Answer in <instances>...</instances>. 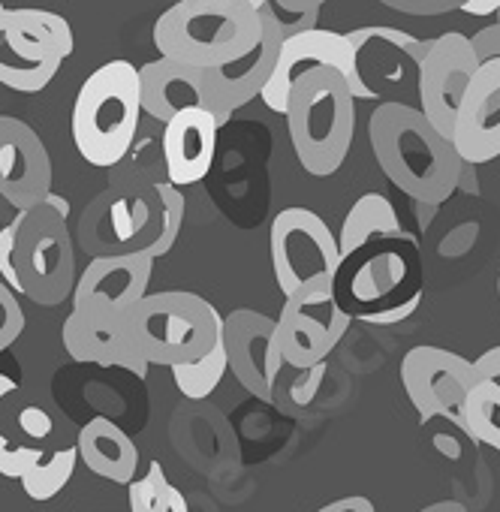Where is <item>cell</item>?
I'll use <instances>...</instances> for the list:
<instances>
[{
    "label": "cell",
    "mask_w": 500,
    "mask_h": 512,
    "mask_svg": "<svg viewBox=\"0 0 500 512\" xmlns=\"http://www.w3.org/2000/svg\"><path fill=\"white\" fill-rule=\"evenodd\" d=\"M368 139L383 175L422 205L446 202L461 181L464 160L422 109L389 100L368 118Z\"/></svg>",
    "instance_id": "1"
},
{
    "label": "cell",
    "mask_w": 500,
    "mask_h": 512,
    "mask_svg": "<svg viewBox=\"0 0 500 512\" xmlns=\"http://www.w3.org/2000/svg\"><path fill=\"white\" fill-rule=\"evenodd\" d=\"M151 37L163 58L214 70L263 40V13L247 0H178L154 22Z\"/></svg>",
    "instance_id": "2"
},
{
    "label": "cell",
    "mask_w": 500,
    "mask_h": 512,
    "mask_svg": "<svg viewBox=\"0 0 500 512\" xmlns=\"http://www.w3.org/2000/svg\"><path fill=\"white\" fill-rule=\"evenodd\" d=\"M142 79L130 61L97 67L73 103V142L82 160L97 169H115L136 145L142 127Z\"/></svg>",
    "instance_id": "3"
},
{
    "label": "cell",
    "mask_w": 500,
    "mask_h": 512,
    "mask_svg": "<svg viewBox=\"0 0 500 512\" xmlns=\"http://www.w3.org/2000/svg\"><path fill=\"white\" fill-rule=\"evenodd\" d=\"M284 118L308 175L329 178L344 166L356 136V97L338 70L317 67L305 73L290 94Z\"/></svg>",
    "instance_id": "4"
},
{
    "label": "cell",
    "mask_w": 500,
    "mask_h": 512,
    "mask_svg": "<svg viewBox=\"0 0 500 512\" xmlns=\"http://www.w3.org/2000/svg\"><path fill=\"white\" fill-rule=\"evenodd\" d=\"M404 238V235H401ZM392 238H377L341 260L335 293L341 308L371 326H392L407 320L422 302V278L416 253L389 247Z\"/></svg>",
    "instance_id": "5"
},
{
    "label": "cell",
    "mask_w": 500,
    "mask_h": 512,
    "mask_svg": "<svg viewBox=\"0 0 500 512\" xmlns=\"http://www.w3.org/2000/svg\"><path fill=\"white\" fill-rule=\"evenodd\" d=\"M127 329L151 365L175 368L202 359L223 338V317L196 293L166 290L145 296L127 314Z\"/></svg>",
    "instance_id": "6"
},
{
    "label": "cell",
    "mask_w": 500,
    "mask_h": 512,
    "mask_svg": "<svg viewBox=\"0 0 500 512\" xmlns=\"http://www.w3.org/2000/svg\"><path fill=\"white\" fill-rule=\"evenodd\" d=\"M73 49V28L64 16L37 7L0 10V85L4 88L19 94L49 88Z\"/></svg>",
    "instance_id": "7"
},
{
    "label": "cell",
    "mask_w": 500,
    "mask_h": 512,
    "mask_svg": "<svg viewBox=\"0 0 500 512\" xmlns=\"http://www.w3.org/2000/svg\"><path fill=\"white\" fill-rule=\"evenodd\" d=\"M67 217L52 199L19 211L16 272L25 296L46 308L73 299L79 281Z\"/></svg>",
    "instance_id": "8"
},
{
    "label": "cell",
    "mask_w": 500,
    "mask_h": 512,
    "mask_svg": "<svg viewBox=\"0 0 500 512\" xmlns=\"http://www.w3.org/2000/svg\"><path fill=\"white\" fill-rule=\"evenodd\" d=\"M269 253L284 299L305 284L335 278L341 266L338 235L311 208H284L272 220Z\"/></svg>",
    "instance_id": "9"
},
{
    "label": "cell",
    "mask_w": 500,
    "mask_h": 512,
    "mask_svg": "<svg viewBox=\"0 0 500 512\" xmlns=\"http://www.w3.org/2000/svg\"><path fill=\"white\" fill-rule=\"evenodd\" d=\"M353 317L341 308L335 293V278L305 284L287 296L278 317V344L290 368H314L329 359V353L347 335Z\"/></svg>",
    "instance_id": "10"
},
{
    "label": "cell",
    "mask_w": 500,
    "mask_h": 512,
    "mask_svg": "<svg viewBox=\"0 0 500 512\" xmlns=\"http://www.w3.org/2000/svg\"><path fill=\"white\" fill-rule=\"evenodd\" d=\"M317 67L338 70L347 79V85H350L356 100H377L374 91L362 82V73H359V64H356V52H353L347 34L314 28V31H302V34L284 40L275 76H272V82L266 85V91L260 97L266 103V109H272L275 115H287L290 94H293L296 82L305 73L317 70Z\"/></svg>",
    "instance_id": "11"
},
{
    "label": "cell",
    "mask_w": 500,
    "mask_h": 512,
    "mask_svg": "<svg viewBox=\"0 0 500 512\" xmlns=\"http://www.w3.org/2000/svg\"><path fill=\"white\" fill-rule=\"evenodd\" d=\"M479 67L482 64L473 52L470 37L449 31V34H440L437 40H431V49L416 70L419 109L446 139L455 136L458 106H461L464 91Z\"/></svg>",
    "instance_id": "12"
},
{
    "label": "cell",
    "mask_w": 500,
    "mask_h": 512,
    "mask_svg": "<svg viewBox=\"0 0 500 512\" xmlns=\"http://www.w3.org/2000/svg\"><path fill=\"white\" fill-rule=\"evenodd\" d=\"M401 383L422 422L434 416H452L461 422V407L476 383V374L473 362H467L464 356L422 344L407 350V356L401 359Z\"/></svg>",
    "instance_id": "13"
},
{
    "label": "cell",
    "mask_w": 500,
    "mask_h": 512,
    "mask_svg": "<svg viewBox=\"0 0 500 512\" xmlns=\"http://www.w3.org/2000/svg\"><path fill=\"white\" fill-rule=\"evenodd\" d=\"M223 344L235 380L254 398L272 404L287 368L278 344V320L250 308L232 311L223 317Z\"/></svg>",
    "instance_id": "14"
},
{
    "label": "cell",
    "mask_w": 500,
    "mask_h": 512,
    "mask_svg": "<svg viewBox=\"0 0 500 512\" xmlns=\"http://www.w3.org/2000/svg\"><path fill=\"white\" fill-rule=\"evenodd\" d=\"M154 260L148 253L94 256L73 290V311L97 320H127V314L148 296Z\"/></svg>",
    "instance_id": "15"
},
{
    "label": "cell",
    "mask_w": 500,
    "mask_h": 512,
    "mask_svg": "<svg viewBox=\"0 0 500 512\" xmlns=\"http://www.w3.org/2000/svg\"><path fill=\"white\" fill-rule=\"evenodd\" d=\"M49 193L52 160L40 133L13 115H0V196L25 211L46 202Z\"/></svg>",
    "instance_id": "16"
},
{
    "label": "cell",
    "mask_w": 500,
    "mask_h": 512,
    "mask_svg": "<svg viewBox=\"0 0 500 512\" xmlns=\"http://www.w3.org/2000/svg\"><path fill=\"white\" fill-rule=\"evenodd\" d=\"M139 79H142V109L148 118L166 124L169 118L187 109H208L220 127L226 124L220 115L208 70L160 55L157 61H148L139 67Z\"/></svg>",
    "instance_id": "17"
},
{
    "label": "cell",
    "mask_w": 500,
    "mask_h": 512,
    "mask_svg": "<svg viewBox=\"0 0 500 512\" xmlns=\"http://www.w3.org/2000/svg\"><path fill=\"white\" fill-rule=\"evenodd\" d=\"M260 13H263V40L250 49L244 58L226 64V67L208 70V79L214 85V97H217L223 121H229L232 112L244 109L247 103H254L257 97H263L266 85L275 76L281 46H284L287 37H284V31L278 25V16H275L272 4H266Z\"/></svg>",
    "instance_id": "18"
},
{
    "label": "cell",
    "mask_w": 500,
    "mask_h": 512,
    "mask_svg": "<svg viewBox=\"0 0 500 512\" xmlns=\"http://www.w3.org/2000/svg\"><path fill=\"white\" fill-rule=\"evenodd\" d=\"M452 142L470 166L500 157V58L482 64L470 79L458 106Z\"/></svg>",
    "instance_id": "19"
},
{
    "label": "cell",
    "mask_w": 500,
    "mask_h": 512,
    "mask_svg": "<svg viewBox=\"0 0 500 512\" xmlns=\"http://www.w3.org/2000/svg\"><path fill=\"white\" fill-rule=\"evenodd\" d=\"M217 133L220 124L208 109H187L169 118L160 133L166 181H172L175 187L199 184L214 166Z\"/></svg>",
    "instance_id": "20"
},
{
    "label": "cell",
    "mask_w": 500,
    "mask_h": 512,
    "mask_svg": "<svg viewBox=\"0 0 500 512\" xmlns=\"http://www.w3.org/2000/svg\"><path fill=\"white\" fill-rule=\"evenodd\" d=\"M64 350L85 365H100V368H121L127 374L145 377L151 362L139 353V347L130 338L127 320H97L82 311H70L64 320Z\"/></svg>",
    "instance_id": "21"
},
{
    "label": "cell",
    "mask_w": 500,
    "mask_h": 512,
    "mask_svg": "<svg viewBox=\"0 0 500 512\" xmlns=\"http://www.w3.org/2000/svg\"><path fill=\"white\" fill-rule=\"evenodd\" d=\"M76 446H79V458L88 464L91 473L118 485H130L136 479L139 449L130 440V434L118 428L112 419L94 416L88 425H82Z\"/></svg>",
    "instance_id": "22"
},
{
    "label": "cell",
    "mask_w": 500,
    "mask_h": 512,
    "mask_svg": "<svg viewBox=\"0 0 500 512\" xmlns=\"http://www.w3.org/2000/svg\"><path fill=\"white\" fill-rule=\"evenodd\" d=\"M401 235L404 229L398 223L395 205L383 193H365L353 202V208L347 211L341 223V232H338L341 260L377 238H401Z\"/></svg>",
    "instance_id": "23"
},
{
    "label": "cell",
    "mask_w": 500,
    "mask_h": 512,
    "mask_svg": "<svg viewBox=\"0 0 500 512\" xmlns=\"http://www.w3.org/2000/svg\"><path fill=\"white\" fill-rule=\"evenodd\" d=\"M461 428L500 452V383L497 380H476L461 407Z\"/></svg>",
    "instance_id": "24"
},
{
    "label": "cell",
    "mask_w": 500,
    "mask_h": 512,
    "mask_svg": "<svg viewBox=\"0 0 500 512\" xmlns=\"http://www.w3.org/2000/svg\"><path fill=\"white\" fill-rule=\"evenodd\" d=\"M169 371H172V380H175V386H178V392H181L184 398H190V401L208 398V395L220 386L223 374L229 371V356H226L223 338H220L202 359L175 365V368H169Z\"/></svg>",
    "instance_id": "25"
},
{
    "label": "cell",
    "mask_w": 500,
    "mask_h": 512,
    "mask_svg": "<svg viewBox=\"0 0 500 512\" xmlns=\"http://www.w3.org/2000/svg\"><path fill=\"white\" fill-rule=\"evenodd\" d=\"M130 512H190L184 494L166 479L160 461H151L148 473L127 485Z\"/></svg>",
    "instance_id": "26"
},
{
    "label": "cell",
    "mask_w": 500,
    "mask_h": 512,
    "mask_svg": "<svg viewBox=\"0 0 500 512\" xmlns=\"http://www.w3.org/2000/svg\"><path fill=\"white\" fill-rule=\"evenodd\" d=\"M76 461H79V446H67V449H58L52 455H43V461H37L22 476L25 494L34 497V500H52L73 479Z\"/></svg>",
    "instance_id": "27"
},
{
    "label": "cell",
    "mask_w": 500,
    "mask_h": 512,
    "mask_svg": "<svg viewBox=\"0 0 500 512\" xmlns=\"http://www.w3.org/2000/svg\"><path fill=\"white\" fill-rule=\"evenodd\" d=\"M157 190H160V199H163V232H160L157 244L148 250L151 260H160V256H166L175 247V241L181 235V226H184V211H187L181 187H175L172 181H157Z\"/></svg>",
    "instance_id": "28"
},
{
    "label": "cell",
    "mask_w": 500,
    "mask_h": 512,
    "mask_svg": "<svg viewBox=\"0 0 500 512\" xmlns=\"http://www.w3.org/2000/svg\"><path fill=\"white\" fill-rule=\"evenodd\" d=\"M16 392V380L0 374V401L7 395ZM37 461H43V449H34V446H19L13 440H7V434L0 431V473L10 476V479H22Z\"/></svg>",
    "instance_id": "29"
},
{
    "label": "cell",
    "mask_w": 500,
    "mask_h": 512,
    "mask_svg": "<svg viewBox=\"0 0 500 512\" xmlns=\"http://www.w3.org/2000/svg\"><path fill=\"white\" fill-rule=\"evenodd\" d=\"M25 332V311L19 293L0 281V353L10 350Z\"/></svg>",
    "instance_id": "30"
},
{
    "label": "cell",
    "mask_w": 500,
    "mask_h": 512,
    "mask_svg": "<svg viewBox=\"0 0 500 512\" xmlns=\"http://www.w3.org/2000/svg\"><path fill=\"white\" fill-rule=\"evenodd\" d=\"M296 380L290 386H284V398L290 401V407H308L314 401V395L320 392V383L326 377V362L314 365V368H293Z\"/></svg>",
    "instance_id": "31"
},
{
    "label": "cell",
    "mask_w": 500,
    "mask_h": 512,
    "mask_svg": "<svg viewBox=\"0 0 500 512\" xmlns=\"http://www.w3.org/2000/svg\"><path fill=\"white\" fill-rule=\"evenodd\" d=\"M16 238H19V211L4 229H0V281L13 287L19 296H25L19 272H16Z\"/></svg>",
    "instance_id": "32"
},
{
    "label": "cell",
    "mask_w": 500,
    "mask_h": 512,
    "mask_svg": "<svg viewBox=\"0 0 500 512\" xmlns=\"http://www.w3.org/2000/svg\"><path fill=\"white\" fill-rule=\"evenodd\" d=\"M380 4L401 16H446L461 10L464 0H380Z\"/></svg>",
    "instance_id": "33"
},
{
    "label": "cell",
    "mask_w": 500,
    "mask_h": 512,
    "mask_svg": "<svg viewBox=\"0 0 500 512\" xmlns=\"http://www.w3.org/2000/svg\"><path fill=\"white\" fill-rule=\"evenodd\" d=\"M497 16H500V13H497ZM470 43H473V52H476L479 64L497 61V58H500V19H497V25H488V28L476 31V34L470 37Z\"/></svg>",
    "instance_id": "34"
},
{
    "label": "cell",
    "mask_w": 500,
    "mask_h": 512,
    "mask_svg": "<svg viewBox=\"0 0 500 512\" xmlns=\"http://www.w3.org/2000/svg\"><path fill=\"white\" fill-rule=\"evenodd\" d=\"M19 428L25 437H34V440H46L52 434V416L43 410V407H25L19 413Z\"/></svg>",
    "instance_id": "35"
},
{
    "label": "cell",
    "mask_w": 500,
    "mask_h": 512,
    "mask_svg": "<svg viewBox=\"0 0 500 512\" xmlns=\"http://www.w3.org/2000/svg\"><path fill=\"white\" fill-rule=\"evenodd\" d=\"M473 374H476V380H497L500 383V344L485 350L479 359H473Z\"/></svg>",
    "instance_id": "36"
},
{
    "label": "cell",
    "mask_w": 500,
    "mask_h": 512,
    "mask_svg": "<svg viewBox=\"0 0 500 512\" xmlns=\"http://www.w3.org/2000/svg\"><path fill=\"white\" fill-rule=\"evenodd\" d=\"M317 512H377V506H374L368 497H359V494H353V497L332 500V503L320 506Z\"/></svg>",
    "instance_id": "37"
},
{
    "label": "cell",
    "mask_w": 500,
    "mask_h": 512,
    "mask_svg": "<svg viewBox=\"0 0 500 512\" xmlns=\"http://www.w3.org/2000/svg\"><path fill=\"white\" fill-rule=\"evenodd\" d=\"M461 13H467V16H494V13H500V0H464Z\"/></svg>",
    "instance_id": "38"
},
{
    "label": "cell",
    "mask_w": 500,
    "mask_h": 512,
    "mask_svg": "<svg viewBox=\"0 0 500 512\" xmlns=\"http://www.w3.org/2000/svg\"><path fill=\"white\" fill-rule=\"evenodd\" d=\"M272 4L287 13H308V10H320L326 0H272Z\"/></svg>",
    "instance_id": "39"
},
{
    "label": "cell",
    "mask_w": 500,
    "mask_h": 512,
    "mask_svg": "<svg viewBox=\"0 0 500 512\" xmlns=\"http://www.w3.org/2000/svg\"><path fill=\"white\" fill-rule=\"evenodd\" d=\"M422 512H467L458 500H440V503H431V506H425Z\"/></svg>",
    "instance_id": "40"
},
{
    "label": "cell",
    "mask_w": 500,
    "mask_h": 512,
    "mask_svg": "<svg viewBox=\"0 0 500 512\" xmlns=\"http://www.w3.org/2000/svg\"><path fill=\"white\" fill-rule=\"evenodd\" d=\"M247 4H250V7H257V10H263L266 4H272V0H247Z\"/></svg>",
    "instance_id": "41"
},
{
    "label": "cell",
    "mask_w": 500,
    "mask_h": 512,
    "mask_svg": "<svg viewBox=\"0 0 500 512\" xmlns=\"http://www.w3.org/2000/svg\"><path fill=\"white\" fill-rule=\"evenodd\" d=\"M497 296H500V278H497Z\"/></svg>",
    "instance_id": "42"
}]
</instances>
